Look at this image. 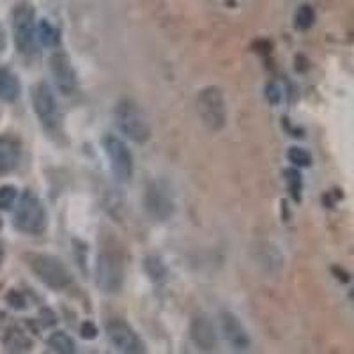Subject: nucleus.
<instances>
[{"label":"nucleus","mask_w":354,"mask_h":354,"mask_svg":"<svg viewBox=\"0 0 354 354\" xmlns=\"http://www.w3.org/2000/svg\"><path fill=\"white\" fill-rule=\"evenodd\" d=\"M50 69H52L53 80H55L57 88L64 96H71L77 91V75L73 69L71 61L64 52H55L50 59Z\"/></svg>","instance_id":"obj_11"},{"label":"nucleus","mask_w":354,"mask_h":354,"mask_svg":"<svg viewBox=\"0 0 354 354\" xmlns=\"http://www.w3.org/2000/svg\"><path fill=\"white\" fill-rule=\"evenodd\" d=\"M30 100H32V109L41 126L50 133L57 131L61 126V112H59V105H57L55 94L52 93V87L46 82H37L32 87Z\"/></svg>","instance_id":"obj_6"},{"label":"nucleus","mask_w":354,"mask_h":354,"mask_svg":"<svg viewBox=\"0 0 354 354\" xmlns=\"http://www.w3.org/2000/svg\"><path fill=\"white\" fill-rule=\"evenodd\" d=\"M96 282L103 292L115 294L124 282V268L121 257L112 250H103L97 257Z\"/></svg>","instance_id":"obj_7"},{"label":"nucleus","mask_w":354,"mask_h":354,"mask_svg":"<svg viewBox=\"0 0 354 354\" xmlns=\"http://www.w3.org/2000/svg\"><path fill=\"white\" fill-rule=\"evenodd\" d=\"M15 229L28 236H41L48 227V213L32 189H25L15 209Z\"/></svg>","instance_id":"obj_1"},{"label":"nucleus","mask_w":354,"mask_h":354,"mask_svg":"<svg viewBox=\"0 0 354 354\" xmlns=\"http://www.w3.org/2000/svg\"><path fill=\"white\" fill-rule=\"evenodd\" d=\"M4 257H6V252H4V246L0 245V268L4 264Z\"/></svg>","instance_id":"obj_27"},{"label":"nucleus","mask_w":354,"mask_h":354,"mask_svg":"<svg viewBox=\"0 0 354 354\" xmlns=\"http://www.w3.org/2000/svg\"><path fill=\"white\" fill-rule=\"evenodd\" d=\"M27 264L34 277L53 290H64L73 286V277L61 261L48 254L28 255Z\"/></svg>","instance_id":"obj_2"},{"label":"nucleus","mask_w":354,"mask_h":354,"mask_svg":"<svg viewBox=\"0 0 354 354\" xmlns=\"http://www.w3.org/2000/svg\"><path fill=\"white\" fill-rule=\"evenodd\" d=\"M80 333L85 340H93V338L97 337V328L94 326L93 322H84L80 328Z\"/></svg>","instance_id":"obj_25"},{"label":"nucleus","mask_w":354,"mask_h":354,"mask_svg":"<svg viewBox=\"0 0 354 354\" xmlns=\"http://www.w3.org/2000/svg\"><path fill=\"white\" fill-rule=\"evenodd\" d=\"M8 303L12 306V308H17V310H24L25 305H27V303H25V298L18 292V290H11V292L8 294Z\"/></svg>","instance_id":"obj_24"},{"label":"nucleus","mask_w":354,"mask_h":354,"mask_svg":"<svg viewBox=\"0 0 354 354\" xmlns=\"http://www.w3.org/2000/svg\"><path fill=\"white\" fill-rule=\"evenodd\" d=\"M220 330L223 338L227 340L234 351H246L250 347V338L246 330L232 312H221L220 314Z\"/></svg>","instance_id":"obj_12"},{"label":"nucleus","mask_w":354,"mask_h":354,"mask_svg":"<svg viewBox=\"0 0 354 354\" xmlns=\"http://www.w3.org/2000/svg\"><path fill=\"white\" fill-rule=\"evenodd\" d=\"M189 333H192V340L197 344L198 349L213 351L216 346V333H214L213 322L205 315H198L192 321Z\"/></svg>","instance_id":"obj_13"},{"label":"nucleus","mask_w":354,"mask_h":354,"mask_svg":"<svg viewBox=\"0 0 354 354\" xmlns=\"http://www.w3.org/2000/svg\"><path fill=\"white\" fill-rule=\"evenodd\" d=\"M115 122L121 129L122 135L129 138L131 142L144 144L149 140L151 128L149 122L131 100H122L115 106Z\"/></svg>","instance_id":"obj_5"},{"label":"nucleus","mask_w":354,"mask_h":354,"mask_svg":"<svg viewBox=\"0 0 354 354\" xmlns=\"http://www.w3.org/2000/svg\"><path fill=\"white\" fill-rule=\"evenodd\" d=\"M106 337H109L110 344H112L117 351H121V353H145V346L144 342H142V338L138 337L137 331L133 330L128 322H124L122 319H112V321L106 324Z\"/></svg>","instance_id":"obj_9"},{"label":"nucleus","mask_w":354,"mask_h":354,"mask_svg":"<svg viewBox=\"0 0 354 354\" xmlns=\"http://www.w3.org/2000/svg\"><path fill=\"white\" fill-rule=\"evenodd\" d=\"M18 198L15 186H0V211H9Z\"/></svg>","instance_id":"obj_23"},{"label":"nucleus","mask_w":354,"mask_h":354,"mask_svg":"<svg viewBox=\"0 0 354 354\" xmlns=\"http://www.w3.org/2000/svg\"><path fill=\"white\" fill-rule=\"evenodd\" d=\"M286 181H287V186H289V192L290 195L294 197V201H299L301 198V174L298 172L296 169H289L286 172Z\"/></svg>","instance_id":"obj_22"},{"label":"nucleus","mask_w":354,"mask_h":354,"mask_svg":"<svg viewBox=\"0 0 354 354\" xmlns=\"http://www.w3.org/2000/svg\"><path fill=\"white\" fill-rule=\"evenodd\" d=\"M4 346L11 353H25V351H30L32 342H30V338L24 331L9 330L8 335L4 337Z\"/></svg>","instance_id":"obj_16"},{"label":"nucleus","mask_w":354,"mask_h":354,"mask_svg":"<svg viewBox=\"0 0 354 354\" xmlns=\"http://www.w3.org/2000/svg\"><path fill=\"white\" fill-rule=\"evenodd\" d=\"M314 21L315 12L310 6H301V8L296 11V15H294V25H296V28H299V30H308V28L314 25Z\"/></svg>","instance_id":"obj_19"},{"label":"nucleus","mask_w":354,"mask_h":354,"mask_svg":"<svg viewBox=\"0 0 354 354\" xmlns=\"http://www.w3.org/2000/svg\"><path fill=\"white\" fill-rule=\"evenodd\" d=\"M21 158L20 142L11 137H0V176L11 174Z\"/></svg>","instance_id":"obj_14"},{"label":"nucleus","mask_w":354,"mask_h":354,"mask_svg":"<svg viewBox=\"0 0 354 354\" xmlns=\"http://www.w3.org/2000/svg\"><path fill=\"white\" fill-rule=\"evenodd\" d=\"M145 209L154 220H169L174 214V202L170 198L169 192H167L160 183H151L145 189L144 195Z\"/></svg>","instance_id":"obj_10"},{"label":"nucleus","mask_w":354,"mask_h":354,"mask_svg":"<svg viewBox=\"0 0 354 354\" xmlns=\"http://www.w3.org/2000/svg\"><path fill=\"white\" fill-rule=\"evenodd\" d=\"M144 270H145V273L149 274L151 280H154V282H160V280H163L167 274V268H165V264H163V261H161L160 257H154V255L144 259Z\"/></svg>","instance_id":"obj_18"},{"label":"nucleus","mask_w":354,"mask_h":354,"mask_svg":"<svg viewBox=\"0 0 354 354\" xmlns=\"http://www.w3.org/2000/svg\"><path fill=\"white\" fill-rule=\"evenodd\" d=\"M103 147H105L106 158L110 161V170H112L113 177L117 183H129L133 177V156L129 153L128 145L121 140V138L109 135L103 140Z\"/></svg>","instance_id":"obj_8"},{"label":"nucleus","mask_w":354,"mask_h":354,"mask_svg":"<svg viewBox=\"0 0 354 354\" xmlns=\"http://www.w3.org/2000/svg\"><path fill=\"white\" fill-rule=\"evenodd\" d=\"M21 94V84L11 69L0 68V101L12 103Z\"/></svg>","instance_id":"obj_15"},{"label":"nucleus","mask_w":354,"mask_h":354,"mask_svg":"<svg viewBox=\"0 0 354 354\" xmlns=\"http://www.w3.org/2000/svg\"><path fill=\"white\" fill-rule=\"evenodd\" d=\"M197 112L202 124L209 131H220L227 124V103L221 88L205 87L197 96Z\"/></svg>","instance_id":"obj_4"},{"label":"nucleus","mask_w":354,"mask_h":354,"mask_svg":"<svg viewBox=\"0 0 354 354\" xmlns=\"http://www.w3.org/2000/svg\"><path fill=\"white\" fill-rule=\"evenodd\" d=\"M6 46H8V36H6L4 27H2V25H0V55H2V53H4Z\"/></svg>","instance_id":"obj_26"},{"label":"nucleus","mask_w":354,"mask_h":354,"mask_svg":"<svg viewBox=\"0 0 354 354\" xmlns=\"http://www.w3.org/2000/svg\"><path fill=\"white\" fill-rule=\"evenodd\" d=\"M46 344H48V347L53 351V353L73 354L75 351H77L75 342H73V338L69 337L68 333H64V331H53V333L48 337V340H46Z\"/></svg>","instance_id":"obj_17"},{"label":"nucleus","mask_w":354,"mask_h":354,"mask_svg":"<svg viewBox=\"0 0 354 354\" xmlns=\"http://www.w3.org/2000/svg\"><path fill=\"white\" fill-rule=\"evenodd\" d=\"M12 37L21 55H30L36 50V9L30 2H18L11 15Z\"/></svg>","instance_id":"obj_3"},{"label":"nucleus","mask_w":354,"mask_h":354,"mask_svg":"<svg viewBox=\"0 0 354 354\" xmlns=\"http://www.w3.org/2000/svg\"><path fill=\"white\" fill-rule=\"evenodd\" d=\"M287 158H289V161L294 167L305 169V167L312 165V154L306 149H301V147H290L289 153H287Z\"/></svg>","instance_id":"obj_21"},{"label":"nucleus","mask_w":354,"mask_h":354,"mask_svg":"<svg viewBox=\"0 0 354 354\" xmlns=\"http://www.w3.org/2000/svg\"><path fill=\"white\" fill-rule=\"evenodd\" d=\"M37 39H39L44 46H53V44L59 41V36H57L55 28H53L48 21L43 20L37 25Z\"/></svg>","instance_id":"obj_20"}]
</instances>
